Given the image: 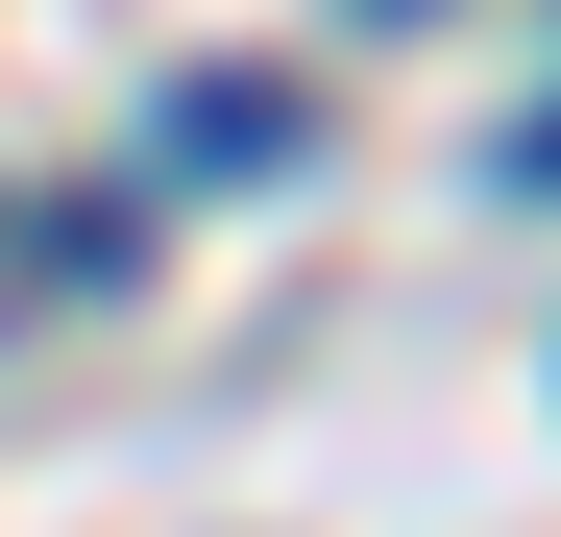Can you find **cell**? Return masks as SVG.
<instances>
[{"label":"cell","mask_w":561,"mask_h":537,"mask_svg":"<svg viewBox=\"0 0 561 537\" xmlns=\"http://www.w3.org/2000/svg\"><path fill=\"white\" fill-rule=\"evenodd\" d=\"M171 147L196 171H294V73H171Z\"/></svg>","instance_id":"cell-1"},{"label":"cell","mask_w":561,"mask_h":537,"mask_svg":"<svg viewBox=\"0 0 561 537\" xmlns=\"http://www.w3.org/2000/svg\"><path fill=\"white\" fill-rule=\"evenodd\" d=\"M513 171H537V196H561V99H537V123H513Z\"/></svg>","instance_id":"cell-2"}]
</instances>
